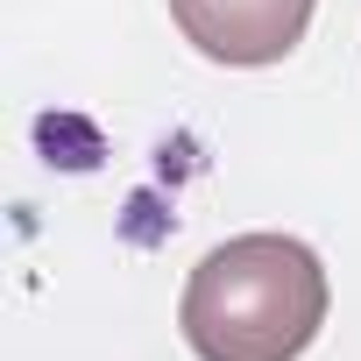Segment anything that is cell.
Returning <instances> with one entry per match:
<instances>
[{
    "instance_id": "obj_1",
    "label": "cell",
    "mask_w": 361,
    "mask_h": 361,
    "mask_svg": "<svg viewBox=\"0 0 361 361\" xmlns=\"http://www.w3.org/2000/svg\"><path fill=\"white\" fill-rule=\"evenodd\" d=\"M333 312L326 262L298 234H234L199 255L177 326L199 361H298Z\"/></svg>"
},
{
    "instance_id": "obj_2",
    "label": "cell",
    "mask_w": 361,
    "mask_h": 361,
    "mask_svg": "<svg viewBox=\"0 0 361 361\" xmlns=\"http://www.w3.org/2000/svg\"><path fill=\"white\" fill-rule=\"evenodd\" d=\"M312 8L319 0H170V22L185 29V43L206 64L262 71V64H283L305 43Z\"/></svg>"
}]
</instances>
